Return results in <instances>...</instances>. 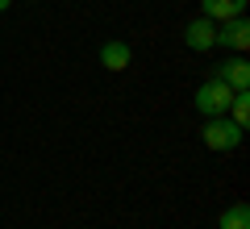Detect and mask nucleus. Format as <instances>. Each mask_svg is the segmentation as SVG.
Instances as JSON below:
<instances>
[{"mask_svg": "<svg viewBox=\"0 0 250 229\" xmlns=\"http://www.w3.org/2000/svg\"><path fill=\"white\" fill-rule=\"evenodd\" d=\"M242 133H246V129H238L229 117H205V125H200L205 146L217 150V154H221V150H238L242 146Z\"/></svg>", "mask_w": 250, "mask_h": 229, "instance_id": "nucleus-1", "label": "nucleus"}, {"mask_svg": "<svg viewBox=\"0 0 250 229\" xmlns=\"http://www.w3.org/2000/svg\"><path fill=\"white\" fill-rule=\"evenodd\" d=\"M229 100H233V92L225 88L221 80H205V83L196 88V100H192V104H196L200 117H225Z\"/></svg>", "mask_w": 250, "mask_h": 229, "instance_id": "nucleus-2", "label": "nucleus"}, {"mask_svg": "<svg viewBox=\"0 0 250 229\" xmlns=\"http://www.w3.org/2000/svg\"><path fill=\"white\" fill-rule=\"evenodd\" d=\"M213 46H221V50H233V54H242L250 46V25H246V17H233V21H221L217 25V42Z\"/></svg>", "mask_w": 250, "mask_h": 229, "instance_id": "nucleus-3", "label": "nucleus"}, {"mask_svg": "<svg viewBox=\"0 0 250 229\" xmlns=\"http://www.w3.org/2000/svg\"><path fill=\"white\" fill-rule=\"evenodd\" d=\"M213 80H221L229 92H246L250 88V62L242 59V54H233V59H225L221 67L213 71Z\"/></svg>", "mask_w": 250, "mask_h": 229, "instance_id": "nucleus-4", "label": "nucleus"}, {"mask_svg": "<svg viewBox=\"0 0 250 229\" xmlns=\"http://www.w3.org/2000/svg\"><path fill=\"white\" fill-rule=\"evenodd\" d=\"M184 42L192 46L196 54L213 50V42H217V21H208V17H196V21H188V29H184Z\"/></svg>", "mask_w": 250, "mask_h": 229, "instance_id": "nucleus-5", "label": "nucleus"}, {"mask_svg": "<svg viewBox=\"0 0 250 229\" xmlns=\"http://www.w3.org/2000/svg\"><path fill=\"white\" fill-rule=\"evenodd\" d=\"M246 4L250 0H200V17L208 21H233V17H246Z\"/></svg>", "mask_w": 250, "mask_h": 229, "instance_id": "nucleus-6", "label": "nucleus"}, {"mask_svg": "<svg viewBox=\"0 0 250 229\" xmlns=\"http://www.w3.org/2000/svg\"><path fill=\"white\" fill-rule=\"evenodd\" d=\"M129 62H134V50H129L125 42L108 38V42L100 46V67H104V71H125Z\"/></svg>", "mask_w": 250, "mask_h": 229, "instance_id": "nucleus-7", "label": "nucleus"}, {"mask_svg": "<svg viewBox=\"0 0 250 229\" xmlns=\"http://www.w3.org/2000/svg\"><path fill=\"white\" fill-rule=\"evenodd\" d=\"M217 225L221 229H250V204H229Z\"/></svg>", "mask_w": 250, "mask_h": 229, "instance_id": "nucleus-8", "label": "nucleus"}, {"mask_svg": "<svg viewBox=\"0 0 250 229\" xmlns=\"http://www.w3.org/2000/svg\"><path fill=\"white\" fill-rule=\"evenodd\" d=\"M225 117H229L238 129H246V121H250V96H246V92H233V100H229V108H225Z\"/></svg>", "mask_w": 250, "mask_h": 229, "instance_id": "nucleus-9", "label": "nucleus"}, {"mask_svg": "<svg viewBox=\"0 0 250 229\" xmlns=\"http://www.w3.org/2000/svg\"><path fill=\"white\" fill-rule=\"evenodd\" d=\"M9 4H13V0H0V13H4V9H9Z\"/></svg>", "mask_w": 250, "mask_h": 229, "instance_id": "nucleus-10", "label": "nucleus"}]
</instances>
